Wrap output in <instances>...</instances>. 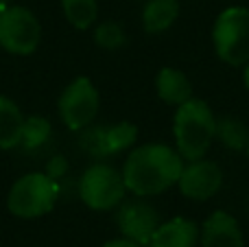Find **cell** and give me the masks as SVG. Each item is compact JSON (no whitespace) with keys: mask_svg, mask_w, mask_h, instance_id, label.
<instances>
[{"mask_svg":"<svg viewBox=\"0 0 249 247\" xmlns=\"http://www.w3.org/2000/svg\"><path fill=\"white\" fill-rule=\"evenodd\" d=\"M243 86H245L247 90H249V61H247L245 66H243Z\"/></svg>","mask_w":249,"mask_h":247,"instance_id":"cell-22","label":"cell"},{"mask_svg":"<svg viewBox=\"0 0 249 247\" xmlns=\"http://www.w3.org/2000/svg\"><path fill=\"white\" fill-rule=\"evenodd\" d=\"M245 151H247V158H249V144H247V149H245Z\"/></svg>","mask_w":249,"mask_h":247,"instance_id":"cell-24","label":"cell"},{"mask_svg":"<svg viewBox=\"0 0 249 247\" xmlns=\"http://www.w3.org/2000/svg\"><path fill=\"white\" fill-rule=\"evenodd\" d=\"M212 48L223 64L243 68L249 61V9L234 4L216 16L212 24Z\"/></svg>","mask_w":249,"mask_h":247,"instance_id":"cell-4","label":"cell"},{"mask_svg":"<svg viewBox=\"0 0 249 247\" xmlns=\"http://www.w3.org/2000/svg\"><path fill=\"white\" fill-rule=\"evenodd\" d=\"M186 160L175 147L164 142H146L129 151L123 166L124 186L136 197H155L177 186Z\"/></svg>","mask_w":249,"mask_h":247,"instance_id":"cell-1","label":"cell"},{"mask_svg":"<svg viewBox=\"0 0 249 247\" xmlns=\"http://www.w3.org/2000/svg\"><path fill=\"white\" fill-rule=\"evenodd\" d=\"M103 247H144V245H140V243H136V241H131V239H114V241H107Z\"/></svg>","mask_w":249,"mask_h":247,"instance_id":"cell-21","label":"cell"},{"mask_svg":"<svg viewBox=\"0 0 249 247\" xmlns=\"http://www.w3.org/2000/svg\"><path fill=\"white\" fill-rule=\"evenodd\" d=\"M51 136H53V123L46 116H39V114L26 116L24 127H22L20 147L24 151H37L51 140Z\"/></svg>","mask_w":249,"mask_h":247,"instance_id":"cell-18","label":"cell"},{"mask_svg":"<svg viewBox=\"0 0 249 247\" xmlns=\"http://www.w3.org/2000/svg\"><path fill=\"white\" fill-rule=\"evenodd\" d=\"M116 226L124 239H131L140 245H149L153 232L160 226V214L142 197L133 201H123L116 212Z\"/></svg>","mask_w":249,"mask_h":247,"instance_id":"cell-9","label":"cell"},{"mask_svg":"<svg viewBox=\"0 0 249 247\" xmlns=\"http://www.w3.org/2000/svg\"><path fill=\"white\" fill-rule=\"evenodd\" d=\"M68 160H66L61 153H57V156H53L51 160H48V164H46V169H44V173L48 175L51 179H55L57 184H59V179H64L66 175H68Z\"/></svg>","mask_w":249,"mask_h":247,"instance_id":"cell-20","label":"cell"},{"mask_svg":"<svg viewBox=\"0 0 249 247\" xmlns=\"http://www.w3.org/2000/svg\"><path fill=\"white\" fill-rule=\"evenodd\" d=\"M221 186H223V171L216 162L206 160V158L186 162L179 182H177L181 195L190 201H199V204L210 201L221 191Z\"/></svg>","mask_w":249,"mask_h":247,"instance_id":"cell-8","label":"cell"},{"mask_svg":"<svg viewBox=\"0 0 249 247\" xmlns=\"http://www.w3.org/2000/svg\"><path fill=\"white\" fill-rule=\"evenodd\" d=\"M199 241V226L188 217H173L160 223L146 247H195Z\"/></svg>","mask_w":249,"mask_h":247,"instance_id":"cell-11","label":"cell"},{"mask_svg":"<svg viewBox=\"0 0 249 247\" xmlns=\"http://www.w3.org/2000/svg\"><path fill=\"white\" fill-rule=\"evenodd\" d=\"M92 39L103 51H118V48H123L127 44V31L116 20H103L94 24Z\"/></svg>","mask_w":249,"mask_h":247,"instance_id":"cell-19","label":"cell"},{"mask_svg":"<svg viewBox=\"0 0 249 247\" xmlns=\"http://www.w3.org/2000/svg\"><path fill=\"white\" fill-rule=\"evenodd\" d=\"M105 129V147H107V158L118 156L123 151L136 147L138 142V127L131 121L112 123V125H103Z\"/></svg>","mask_w":249,"mask_h":247,"instance_id":"cell-16","label":"cell"},{"mask_svg":"<svg viewBox=\"0 0 249 247\" xmlns=\"http://www.w3.org/2000/svg\"><path fill=\"white\" fill-rule=\"evenodd\" d=\"M57 197L59 184L44 171H31L11 184L7 193V210L18 219H39L55 208Z\"/></svg>","mask_w":249,"mask_h":247,"instance_id":"cell-3","label":"cell"},{"mask_svg":"<svg viewBox=\"0 0 249 247\" xmlns=\"http://www.w3.org/2000/svg\"><path fill=\"white\" fill-rule=\"evenodd\" d=\"M9 4H11V0H0V11H2L4 7H9Z\"/></svg>","mask_w":249,"mask_h":247,"instance_id":"cell-23","label":"cell"},{"mask_svg":"<svg viewBox=\"0 0 249 247\" xmlns=\"http://www.w3.org/2000/svg\"><path fill=\"white\" fill-rule=\"evenodd\" d=\"M155 94L166 105H181L193 99V83L186 77L184 70L175 66H164L155 74Z\"/></svg>","mask_w":249,"mask_h":247,"instance_id":"cell-12","label":"cell"},{"mask_svg":"<svg viewBox=\"0 0 249 247\" xmlns=\"http://www.w3.org/2000/svg\"><path fill=\"white\" fill-rule=\"evenodd\" d=\"M173 138L186 162L206 158L216 138V116L208 101L193 96L177 105L173 114Z\"/></svg>","mask_w":249,"mask_h":247,"instance_id":"cell-2","label":"cell"},{"mask_svg":"<svg viewBox=\"0 0 249 247\" xmlns=\"http://www.w3.org/2000/svg\"><path fill=\"white\" fill-rule=\"evenodd\" d=\"M24 118L26 116L16 101L0 94V151H11L20 147Z\"/></svg>","mask_w":249,"mask_h":247,"instance_id":"cell-14","label":"cell"},{"mask_svg":"<svg viewBox=\"0 0 249 247\" xmlns=\"http://www.w3.org/2000/svg\"><path fill=\"white\" fill-rule=\"evenodd\" d=\"M179 18V0H146L142 7V29L149 35L168 31Z\"/></svg>","mask_w":249,"mask_h":247,"instance_id":"cell-13","label":"cell"},{"mask_svg":"<svg viewBox=\"0 0 249 247\" xmlns=\"http://www.w3.org/2000/svg\"><path fill=\"white\" fill-rule=\"evenodd\" d=\"M79 199L94 212H107L114 210L124 201V186L123 173H118L107 162H94L90 164L83 175L79 177Z\"/></svg>","mask_w":249,"mask_h":247,"instance_id":"cell-5","label":"cell"},{"mask_svg":"<svg viewBox=\"0 0 249 247\" xmlns=\"http://www.w3.org/2000/svg\"><path fill=\"white\" fill-rule=\"evenodd\" d=\"M64 18L77 31H90L99 22V2L96 0H59Z\"/></svg>","mask_w":249,"mask_h":247,"instance_id":"cell-15","label":"cell"},{"mask_svg":"<svg viewBox=\"0 0 249 247\" xmlns=\"http://www.w3.org/2000/svg\"><path fill=\"white\" fill-rule=\"evenodd\" d=\"M199 239H201V247H245L243 230L236 217L225 210H214L203 221Z\"/></svg>","mask_w":249,"mask_h":247,"instance_id":"cell-10","label":"cell"},{"mask_svg":"<svg viewBox=\"0 0 249 247\" xmlns=\"http://www.w3.org/2000/svg\"><path fill=\"white\" fill-rule=\"evenodd\" d=\"M42 44V24L29 7L9 4L0 11V48L9 55L29 57Z\"/></svg>","mask_w":249,"mask_h":247,"instance_id":"cell-6","label":"cell"},{"mask_svg":"<svg viewBox=\"0 0 249 247\" xmlns=\"http://www.w3.org/2000/svg\"><path fill=\"white\" fill-rule=\"evenodd\" d=\"M101 107V96L92 79L77 77L61 90L57 99L59 118L70 131H81L96 121Z\"/></svg>","mask_w":249,"mask_h":247,"instance_id":"cell-7","label":"cell"},{"mask_svg":"<svg viewBox=\"0 0 249 247\" xmlns=\"http://www.w3.org/2000/svg\"><path fill=\"white\" fill-rule=\"evenodd\" d=\"M216 138L230 151H245L249 144V129L241 118H216Z\"/></svg>","mask_w":249,"mask_h":247,"instance_id":"cell-17","label":"cell"}]
</instances>
